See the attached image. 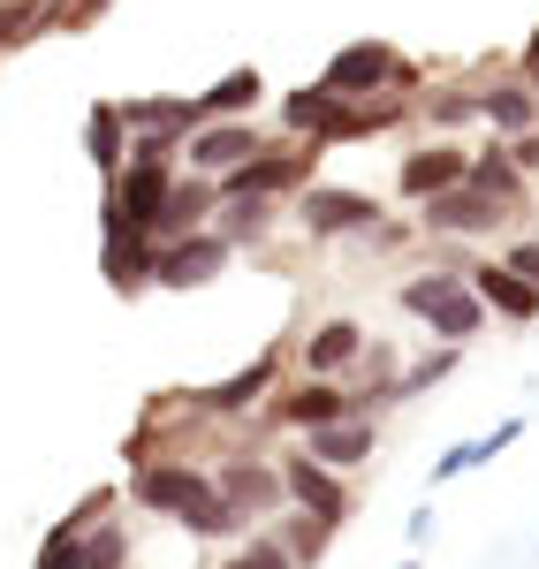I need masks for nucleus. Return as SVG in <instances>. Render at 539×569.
<instances>
[{"label": "nucleus", "mask_w": 539, "mask_h": 569, "mask_svg": "<svg viewBox=\"0 0 539 569\" xmlns=\"http://www.w3.org/2000/svg\"><path fill=\"white\" fill-rule=\"evenodd\" d=\"M273 471H281V493H289V509H305V517H319V525H350V509H358V493H350V479L342 471H327V463H312L305 448H289V456H273Z\"/></svg>", "instance_id": "nucleus-8"}, {"label": "nucleus", "mask_w": 539, "mask_h": 569, "mask_svg": "<svg viewBox=\"0 0 539 569\" xmlns=\"http://www.w3.org/2000/svg\"><path fill=\"white\" fill-rule=\"evenodd\" d=\"M213 228L243 251V243H259L273 228V198H221V206H213Z\"/></svg>", "instance_id": "nucleus-27"}, {"label": "nucleus", "mask_w": 539, "mask_h": 569, "mask_svg": "<svg viewBox=\"0 0 539 569\" xmlns=\"http://www.w3.org/2000/svg\"><path fill=\"white\" fill-rule=\"evenodd\" d=\"M281 365H289V342H267V350L251 357V365H236L228 380H213V388H190L182 402H190V418L236 426V418H251V410H259V402L281 388Z\"/></svg>", "instance_id": "nucleus-4"}, {"label": "nucleus", "mask_w": 539, "mask_h": 569, "mask_svg": "<svg viewBox=\"0 0 539 569\" xmlns=\"http://www.w3.org/2000/svg\"><path fill=\"white\" fill-rule=\"evenodd\" d=\"M122 107V130L130 137H190L206 114L198 99H176V91H144V99H114Z\"/></svg>", "instance_id": "nucleus-19"}, {"label": "nucleus", "mask_w": 539, "mask_h": 569, "mask_svg": "<svg viewBox=\"0 0 539 569\" xmlns=\"http://www.w3.org/2000/svg\"><path fill=\"white\" fill-rule=\"evenodd\" d=\"M509 160H517V168H525V176H539V130L509 137Z\"/></svg>", "instance_id": "nucleus-36"}, {"label": "nucleus", "mask_w": 539, "mask_h": 569, "mask_svg": "<svg viewBox=\"0 0 539 569\" xmlns=\"http://www.w3.org/2000/svg\"><path fill=\"white\" fill-rule=\"evenodd\" d=\"M525 168H517V160H509V144H487V152H471V168H463V190H479V198H495L501 213H517V206H525Z\"/></svg>", "instance_id": "nucleus-21"}, {"label": "nucleus", "mask_w": 539, "mask_h": 569, "mask_svg": "<svg viewBox=\"0 0 539 569\" xmlns=\"http://www.w3.org/2000/svg\"><path fill=\"white\" fill-rule=\"evenodd\" d=\"M46 39L39 31V0H0V53H16V46Z\"/></svg>", "instance_id": "nucleus-33"}, {"label": "nucleus", "mask_w": 539, "mask_h": 569, "mask_svg": "<svg viewBox=\"0 0 539 569\" xmlns=\"http://www.w3.org/2000/svg\"><path fill=\"white\" fill-rule=\"evenodd\" d=\"M456 365H463V342H441V350H426V357H410L403 372H396V402H410V395H426V388H441Z\"/></svg>", "instance_id": "nucleus-28"}, {"label": "nucleus", "mask_w": 539, "mask_h": 569, "mask_svg": "<svg viewBox=\"0 0 539 569\" xmlns=\"http://www.w3.org/2000/svg\"><path fill=\"white\" fill-rule=\"evenodd\" d=\"M327 107H335V91L319 84H297V91H281V114H273V122H281V137H312L319 130V114H327Z\"/></svg>", "instance_id": "nucleus-29"}, {"label": "nucleus", "mask_w": 539, "mask_h": 569, "mask_svg": "<svg viewBox=\"0 0 539 569\" xmlns=\"http://www.w3.org/2000/svg\"><path fill=\"white\" fill-rule=\"evenodd\" d=\"M107 8H114V0H39V31H69V39H77Z\"/></svg>", "instance_id": "nucleus-31"}, {"label": "nucleus", "mask_w": 539, "mask_h": 569, "mask_svg": "<svg viewBox=\"0 0 539 569\" xmlns=\"http://www.w3.org/2000/svg\"><path fill=\"white\" fill-rule=\"evenodd\" d=\"M479 122L509 144V137H525V130H539V99H532V84L525 77H495V84H479Z\"/></svg>", "instance_id": "nucleus-20"}, {"label": "nucleus", "mask_w": 539, "mask_h": 569, "mask_svg": "<svg viewBox=\"0 0 539 569\" xmlns=\"http://www.w3.org/2000/svg\"><path fill=\"white\" fill-rule=\"evenodd\" d=\"M501 220L509 213H501L495 198H479V190L456 182V190H441V198L418 206V236H456V243H463V236H495Z\"/></svg>", "instance_id": "nucleus-13"}, {"label": "nucleus", "mask_w": 539, "mask_h": 569, "mask_svg": "<svg viewBox=\"0 0 539 569\" xmlns=\"http://www.w3.org/2000/svg\"><path fill=\"white\" fill-rule=\"evenodd\" d=\"M152 236L144 228H122V236H99V281L114 289V297H144L152 289Z\"/></svg>", "instance_id": "nucleus-17"}, {"label": "nucleus", "mask_w": 539, "mask_h": 569, "mask_svg": "<svg viewBox=\"0 0 539 569\" xmlns=\"http://www.w3.org/2000/svg\"><path fill=\"white\" fill-rule=\"evenodd\" d=\"M228 259H236V243H228L221 228L176 236V243H160V251H152V289H176V297H190V289H213V281L228 273Z\"/></svg>", "instance_id": "nucleus-7"}, {"label": "nucleus", "mask_w": 539, "mask_h": 569, "mask_svg": "<svg viewBox=\"0 0 539 569\" xmlns=\"http://www.w3.org/2000/svg\"><path fill=\"white\" fill-rule=\"evenodd\" d=\"M206 493H213V471L190 463V456H152V463H137V471H130V501L144 509V517H176V525H182Z\"/></svg>", "instance_id": "nucleus-5"}, {"label": "nucleus", "mask_w": 539, "mask_h": 569, "mask_svg": "<svg viewBox=\"0 0 539 569\" xmlns=\"http://www.w3.org/2000/svg\"><path fill=\"white\" fill-rule=\"evenodd\" d=\"M319 84L335 91V99H380V91H418L426 77H418V61H403L388 39H350L327 53V69H319Z\"/></svg>", "instance_id": "nucleus-2"}, {"label": "nucleus", "mask_w": 539, "mask_h": 569, "mask_svg": "<svg viewBox=\"0 0 539 569\" xmlns=\"http://www.w3.org/2000/svg\"><path fill=\"white\" fill-rule=\"evenodd\" d=\"M396 305H403L410 319H426V327H433V342H479V335H487V305L471 297V281H463L456 266L410 273L403 289H396Z\"/></svg>", "instance_id": "nucleus-1"}, {"label": "nucleus", "mask_w": 539, "mask_h": 569, "mask_svg": "<svg viewBox=\"0 0 539 569\" xmlns=\"http://www.w3.org/2000/svg\"><path fill=\"white\" fill-rule=\"evenodd\" d=\"M267 531L281 539V555H289L297 569H319V562H327V547H335V525H319V517H305V509H281Z\"/></svg>", "instance_id": "nucleus-25"}, {"label": "nucleus", "mask_w": 539, "mask_h": 569, "mask_svg": "<svg viewBox=\"0 0 539 569\" xmlns=\"http://www.w3.org/2000/svg\"><path fill=\"white\" fill-rule=\"evenodd\" d=\"M259 99H267V77L243 61V69H228V77H213V84L198 91V114H206V122H251Z\"/></svg>", "instance_id": "nucleus-22"}, {"label": "nucleus", "mask_w": 539, "mask_h": 569, "mask_svg": "<svg viewBox=\"0 0 539 569\" xmlns=\"http://www.w3.org/2000/svg\"><path fill=\"white\" fill-rule=\"evenodd\" d=\"M84 160L99 168V182L122 176V160H130V130H122V107L114 99H91L84 114Z\"/></svg>", "instance_id": "nucleus-23"}, {"label": "nucleus", "mask_w": 539, "mask_h": 569, "mask_svg": "<svg viewBox=\"0 0 539 569\" xmlns=\"http://www.w3.org/2000/svg\"><path fill=\"white\" fill-rule=\"evenodd\" d=\"M418 114H426L433 130H463V122H479V91H463V84H433L426 99H418Z\"/></svg>", "instance_id": "nucleus-30"}, {"label": "nucleus", "mask_w": 539, "mask_h": 569, "mask_svg": "<svg viewBox=\"0 0 539 569\" xmlns=\"http://www.w3.org/2000/svg\"><path fill=\"white\" fill-rule=\"evenodd\" d=\"M403 569H418V562H403Z\"/></svg>", "instance_id": "nucleus-40"}, {"label": "nucleus", "mask_w": 539, "mask_h": 569, "mask_svg": "<svg viewBox=\"0 0 539 569\" xmlns=\"http://www.w3.org/2000/svg\"><path fill=\"white\" fill-rule=\"evenodd\" d=\"M463 281H471V297L487 305V319H509V327H532V319H539V289L525 281V273H509L501 259L471 266Z\"/></svg>", "instance_id": "nucleus-16"}, {"label": "nucleus", "mask_w": 539, "mask_h": 569, "mask_svg": "<svg viewBox=\"0 0 539 569\" xmlns=\"http://www.w3.org/2000/svg\"><path fill=\"white\" fill-rule=\"evenodd\" d=\"M77 569H130V525L91 517V525L77 531Z\"/></svg>", "instance_id": "nucleus-26"}, {"label": "nucleus", "mask_w": 539, "mask_h": 569, "mask_svg": "<svg viewBox=\"0 0 539 569\" xmlns=\"http://www.w3.org/2000/svg\"><path fill=\"white\" fill-rule=\"evenodd\" d=\"M372 448H380V418H342V426H319V433H305V456L312 463H327V471H358V463H372Z\"/></svg>", "instance_id": "nucleus-18"}, {"label": "nucleus", "mask_w": 539, "mask_h": 569, "mask_svg": "<svg viewBox=\"0 0 539 569\" xmlns=\"http://www.w3.org/2000/svg\"><path fill=\"white\" fill-rule=\"evenodd\" d=\"M501 266H509V273H525V281L539 289V236H517V243L501 251Z\"/></svg>", "instance_id": "nucleus-35"}, {"label": "nucleus", "mask_w": 539, "mask_h": 569, "mask_svg": "<svg viewBox=\"0 0 539 569\" xmlns=\"http://www.w3.org/2000/svg\"><path fill=\"white\" fill-rule=\"evenodd\" d=\"M221 569H243V562H236V555H228V562H221Z\"/></svg>", "instance_id": "nucleus-39"}, {"label": "nucleus", "mask_w": 539, "mask_h": 569, "mask_svg": "<svg viewBox=\"0 0 539 569\" xmlns=\"http://www.w3.org/2000/svg\"><path fill=\"white\" fill-rule=\"evenodd\" d=\"M517 77H525V84H532V99H539V61H532V69H517Z\"/></svg>", "instance_id": "nucleus-38"}, {"label": "nucleus", "mask_w": 539, "mask_h": 569, "mask_svg": "<svg viewBox=\"0 0 539 569\" xmlns=\"http://www.w3.org/2000/svg\"><path fill=\"white\" fill-rule=\"evenodd\" d=\"M114 517V509H107ZM77 531H84V517H61V525L39 539V555H31V569H77Z\"/></svg>", "instance_id": "nucleus-32"}, {"label": "nucleus", "mask_w": 539, "mask_h": 569, "mask_svg": "<svg viewBox=\"0 0 539 569\" xmlns=\"http://www.w3.org/2000/svg\"><path fill=\"white\" fill-rule=\"evenodd\" d=\"M267 426H289V433H319V426H342V418H365L358 395L342 388V380H312V372H297L289 388H273L267 402Z\"/></svg>", "instance_id": "nucleus-6"}, {"label": "nucleus", "mask_w": 539, "mask_h": 569, "mask_svg": "<svg viewBox=\"0 0 539 569\" xmlns=\"http://www.w3.org/2000/svg\"><path fill=\"white\" fill-rule=\"evenodd\" d=\"M213 206H221V182H213V176H190V168H182L176 190H168V206L152 213V243H176V236H198V228H213Z\"/></svg>", "instance_id": "nucleus-15"}, {"label": "nucleus", "mask_w": 539, "mask_h": 569, "mask_svg": "<svg viewBox=\"0 0 539 569\" xmlns=\"http://www.w3.org/2000/svg\"><path fill=\"white\" fill-rule=\"evenodd\" d=\"M305 182H319V144L312 137H273L259 160L221 176V198H297Z\"/></svg>", "instance_id": "nucleus-3"}, {"label": "nucleus", "mask_w": 539, "mask_h": 569, "mask_svg": "<svg viewBox=\"0 0 539 569\" xmlns=\"http://www.w3.org/2000/svg\"><path fill=\"white\" fill-rule=\"evenodd\" d=\"M403 539H410V547H426V539H433V509H418V517L403 525Z\"/></svg>", "instance_id": "nucleus-37"}, {"label": "nucleus", "mask_w": 539, "mask_h": 569, "mask_svg": "<svg viewBox=\"0 0 539 569\" xmlns=\"http://www.w3.org/2000/svg\"><path fill=\"white\" fill-rule=\"evenodd\" d=\"M463 168H471V152L463 144H410L403 152V168H396V190H403L410 206H426V198H441V190H456L463 182Z\"/></svg>", "instance_id": "nucleus-14"}, {"label": "nucleus", "mask_w": 539, "mask_h": 569, "mask_svg": "<svg viewBox=\"0 0 539 569\" xmlns=\"http://www.w3.org/2000/svg\"><path fill=\"white\" fill-rule=\"evenodd\" d=\"M365 342H372V335H365L358 319H319L312 335L289 342V357H297V372H312V380H342V372H358Z\"/></svg>", "instance_id": "nucleus-12"}, {"label": "nucleus", "mask_w": 539, "mask_h": 569, "mask_svg": "<svg viewBox=\"0 0 539 569\" xmlns=\"http://www.w3.org/2000/svg\"><path fill=\"white\" fill-rule=\"evenodd\" d=\"M273 137L259 122H198V130L182 137V160H190V176H213L221 182L228 168H243V160H259Z\"/></svg>", "instance_id": "nucleus-11"}, {"label": "nucleus", "mask_w": 539, "mask_h": 569, "mask_svg": "<svg viewBox=\"0 0 539 569\" xmlns=\"http://www.w3.org/2000/svg\"><path fill=\"white\" fill-rule=\"evenodd\" d=\"M236 562H243V569H297L289 555H281V539H273V531H251V539L236 547Z\"/></svg>", "instance_id": "nucleus-34"}, {"label": "nucleus", "mask_w": 539, "mask_h": 569, "mask_svg": "<svg viewBox=\"0 0 539 569\" xmlns=\"http://www.w3.org/2000/svg\"><path fill=\"white\" fill-rule=\"evenodd\" d=\"M525 440V418H501L495 433H479V440H456L449 456L433 463V486H449V479H463V471H479V463H495V456H509Z\"/></svg>", "instance_id": "nucleus-24"}, {"label": "nucleus", "mask_w": 539, "mask_h": 569, "mask_svg": "<svg viewBox=\"0 0 539 569\" xmlns=\"http://www.w3.org/2000/svg\"><path fill=\"white\" fill-rule=\"evenodd\" d=\"M213 493H221L228 509L243 517V531H251V525H273V517L289 509V493H281V471H273L267 456H251V448H236L221 471H213Z\"/></svg>", "instance_id": "nucleus-10"}, {"label": "nucleus", "mask_w": 539, "mask_h": 569, "mask_svg": "<svg viewBox=\"0 0 539 569\" xmlns=\"http://www.w3.org/2000/svg\"><path fill=\"white\" fill-rule=\"evenodd\" d=\"M380 220V198L372 190H350V182H305L297 190V228L312 243H335V236H365Z\"/></svg>", "instance_id": "nucleus-9"}]
</instances>
